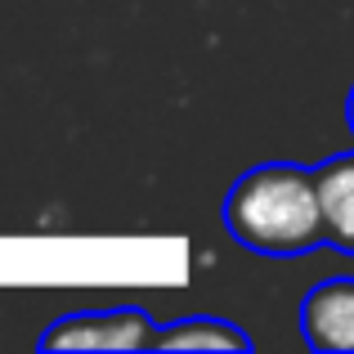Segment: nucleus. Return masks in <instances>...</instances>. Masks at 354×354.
<instances>
[{"mask_svg":"<svg viewBox=\"0 0 354 354\" xmlns=\"http://www.w3.org/2000/svg\"><path fill=\"white\" fill-rule=\"evenodd\" d=\"M301 332L319 354H354V278H328L305 296Z\"/></svg>","mask_w":354,"mask_h":354,"instance_id":"obj_3","label":"nucleus"},{"mask_svg":"<svg viewBox=\"0 0 354 354\" xmlns=\"http://www.w3.org/2000/svg\"><path fill=\"white\" fill-rule=\"evenodd\" d=\"M346 117H350V130H354V86H350V99H346Z\"/></svg>","mask_w":354,"mask_h":354,"instance_id":"obj_6","label":"nucleus"},{"mask_svg":"<svg viewBox=\"0 0 354 354\" xmlns=\"http://www.w3.org/2000/svg\"><path fill=\"white\" fill-rule=\"evenodd\" d=\"M319 175V198H323V220H328V247L354 256V153L328 157L314 166Z\"/></svg>","mask_w":354,"mask_h":354,"instance_id":"obj_4","label":"nucleus"},{"mask_svg":"<svg viewBox=\"0 0 354 354\" xmlns=\"http://www.w3.org/2000/svg\"><path fill=\"white\" fill-rule=\"evenodd\" d=\"M225 229L256 256H305L328 247L314 166H251L225 198Z\"/></svg>","mask_w":354,"mask_h":354,"instance_id":"obj_1","label":"nucleus"},{"mask_svg":"<svg viewBox=\"0 0 354 354\" xmlns=\"http://www.w3.org/2000/svg\"><path fill=\"white\" fill-rule=\"evenodd\" d=\"M157 350H251V337L229 319L193 314V319L157 332Z\"/></svg>","mask_w":354,"mask_h":354,"instance_id":"obj_5","label":"nucleus"},{"mask_svg":"<svg viewBox=\"0 0 354 354\" xmlns=\"http://www.w3.org/2000/svg\"><path fill=\"white\" fill-rule=\"evenodd\" d=\"M157 319L144 310L63 314L41 332V350H157Z\"/></svg>","mask_w":354,"mask_h":354,"instance_id":"obj_2","label":"nucleus"}]
</instances>
